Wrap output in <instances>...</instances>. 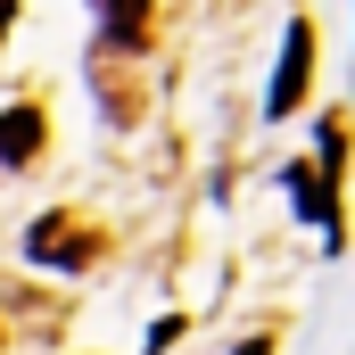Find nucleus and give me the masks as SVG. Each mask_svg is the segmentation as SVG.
Here are the masks:
<instances>
[{
	"instance_id": "39448f33",
	"label": "nucleus",
	"mask_w": 355,
	"mask_h": 355,
	"mask_svg": "<svg viewBox=\"0 0 355 355\" xmlns=\"http://www.w3.org/2000/svg\"><path fill=\"white\" fill-rule=\"evenodd\" d=\"M0 33H8V8H0Z\"/></svg>"
},
{
	"instance_id": "f257e3e1",
	"label": "nucleus",
	"mask_w": 355,
	"mask_h": 355,
	"mask_svg": "<svg viewBox=\"0 0 355 355\" xmlns=\"http://www.w3.org/2000/svg\"><path fill=\"white\" fill-rule=\"evenodd\" d=\"M306 50H314V33L289 25V50H281V75H272V91H265V116H289V107H297V91H306Z\"/></svg>"
},
{
	"instance_id": "7ed1b4c3",
	"label": "nucleus",
	"mask_w": 355,
	"mask_h": 355,
	"mask_svg": "<svg viewBox=\"0 0 355 355\" xmlns=\"http://www.w3.org/2000/svg\"><path fill=\"white\" fill-rule=\"evenodd\" d=\"M33 149H42V116H33V107H8V116H0V157L25 166Z\"/></svg>"
},
{
	"instance_id": "20e7f679",
	"label": "nucleus",
	"mask_w": 355,
	"mask_h": 355,
	"mask_svg": "<svg viewBox=\"0 0 355 355\" xmlns=\"http://www.w3.org/2000/svg\"><path fill=\"white\" fill-rule=\"evenodd\" d=\"M232 355H272V347H265V339H240V347H232Z\"/></svg>"
},
{
	"instance_id": "f03ea898",
	"label": "nucleus",
	"mask_w": 355,
	"mask_h": 355,
	"mask_svg": "<svg viewBox=\"0 0 355 355\" xmlns=\"http://www.w3.org/2000/svg\"><path fill=\"white\" fill-rule=\"evenodd\" d=\"M91 248H83V232L67 223V215H42L33 223V265H83Z\"/></svg>"
}]
</instances>
